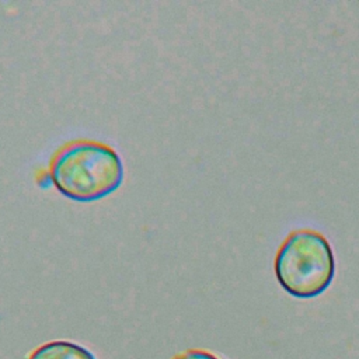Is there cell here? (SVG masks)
Masks as SVG:
<instances>
[{"label":"cell","mask_w":359,"mask_h":359,"mask_svg":"<svg viewBox=\"0 0 359 359\" xmlns=\"http://www.w3.org/2000/svg\"><path fill=\"white\" fill-rule=\"evenodd\" d=\"M123 177V164L109 144L77 139L63 144L52 157L50 180L57 191L80 202L100 199Z\"/></svg>","instance_id":"obj_1"},{"label":"cell","mask_w":359,"mask_h":359,"mask_svg":"<svg viewBox=\"0 0 359 359\" xmlns=\"http://www.w3.org/2000/svg\"><path fill=\"white\" fill-rule=\"evenodd\" d=\"M275 275L294 297L321 294L335 275V258L328 240L311 229L292 231L276 252Z\"/></svg>","instance_id":"obj_2"},{"label":"cell","mask_w":359,"mask_h":359,"mask_svg":"<svg viewBox=\"0 0 359 359\" xmlns=\"http://www.w3.org/2000/svg\"><path fill=\"white\" fill-rule=\"evenodd\" d=\"M28 359H95V356L76 342L50 341L36 348Z\"/></svg>","instance_id":"obj_3"},{"label":"cell","mask_w":359,"mask_h":359,"mask_svg":"<svg viewBox=\"0 0 359 359\" xmlns=\"http://www.w3.org/2000/svg\"><path fill=\"white\" fill-rule=\"evenodd\" d=\"M172 359H219L216 355L202 349H188L182 353L175 355Z\"/></svg>","instance_id":"obj_4"}]
</instances>
